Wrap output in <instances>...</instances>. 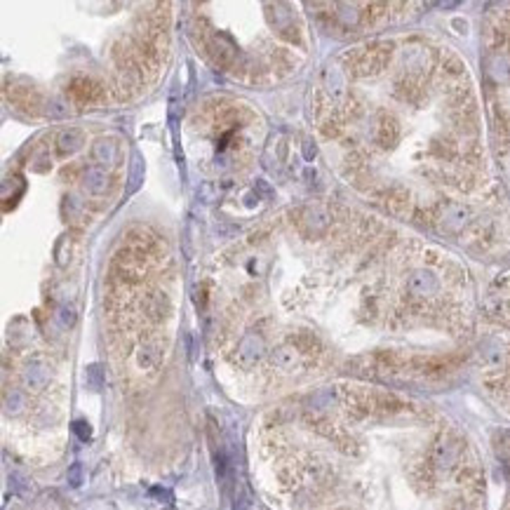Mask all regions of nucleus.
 <instances>
[{
  "instance_id": "14",
  "label": "nucleus",
  "mask_w": 510,
  "mask_h": 510,
  "mask_svg": "<svg viewBox=\"0 0 510 510\" xmlns=\"http://www.w3.org/2000/svg\"><path fill=\"white\" fill-rule=\"evenodd\" d=\"M5 407H8L10 411H19L21 407H24V395H21L19 390H14L12 395H8V398H5Z\"/></svg>"
},
{
  "instance_id": "4",
  "label": "nucleus",
  "mask_w": 510,
  "mask_h": 510,
  "mask_svg": "<svg viewBox=\"0 0 510 510\" xmlns=\"http://www.w3.org/2000/svg\"><path fill=\"white\" fill-rule=\"evenodd\" d=\"M386 62H388L386 50H367L360 59H357V73H362V75L374 73V71H379Z\"/></svg>"
},
{
  "instance_id": "15",
  "label": "nucleus",
  "mask_w": 510,
  "mask_h": 510,
  "mask_svg": "<svg viewBox=\"0 0 510 510\" xmlns=\"http://www.w3.org/2000/svg\"><path fill=\"white\" fill-rule=\"evenodd\" d=\"M68 485L71 487H80V485H83V468H80V463H73L68 468Z\"/></svg>"
},
{
  "instance_id": "3",
  "label": "nucleus",
  "mask_w": 510,
  "mask_h": 510,
  "mask_svg": "<svg viewBox=\"0 0 510 510\" xmlns=\"http://www.w3.org/2000/svg\"><path fill=\"white\" fill-rule=\"evenodd\" d=\"M92 155H94L97 162L101 165H118V158H120V146L116 144V139H99L92 149Z\"/></svg>"
},
{
  "instance_id": "8",
  "label": "nucleus",
  "mask_w": 510,
  "mask_h": 510,
  "mask_svg": "<svg viewBox=\"0 0 510 510\" xmlns=\"http://www.w3.org/2000/svg\"><path fill=\"white\" fill-rule=\"evenodd\" d=\"M457 457H459V447L454 442L444 440V442H440L435 447V461H437V466H452L454 461H457Z\"/></svg>"
},
{
  "instance_id": "13",
  "label": "nucleus",
  "mask_w": 510,
  "mask_h": 510,
  "mask_svg": "<svg viewBox=\"0 0 510 510\" xmlns=\"http://www.w3.org/2000/svg\"><path fill=\"white\" fill-rule=\"evenodd\" d=\"M275 365L278 367H282V370H290L292 365H294V350H290V348H280L278 353H275Z\"/></svg>"
},
{
  "instance_id": "17",
  "label": "nucleus",
  "mask_w": 510,
  "mask_h": 510,
  "mask_svg": "<svg viewBox=\"0 0 510 510\" xmlns=\"http://www.w3.org/2000/svg\"><path fill=\"white\" fill-rule=\"evenodd\" d=\"M59 318H62V322H64V324H73V322H75L73 308H71V306H62V308H59Z\"/></svg>"
},
{
  "instance_id": "6",
  "label": "nucleus",
  "mask_w": 510,
  "mask_h": 510,
  "mask_svg": "<svg viewBox=\"0 0 510 510\" xmlns=\"http://www.w3.org/2000/svg\"><path fill=\"white\" fill-rule=\"evenodd\" d=\"M85 188H88L90 193H104L106 186H108V179H106V172L99 170V167H90L88 172H85Z\"/></svg>"
},
{
  "instance_id": "2",
  "label": "nucleus",
  "mask_w": 510,
  "mask_h": 510,
  "mask_svg": "<svg viewBox=\"0 0 510 510\" xmlns=\"http://www.w3.org/2000/svg\"><path fill=\"white\" fill-rule=\"evenodd\" d=\"M440 282H437V275L431 273V270H416L414 275L409 278V292L416 296H428V294H435Z\"/></svg>"
},
{
  "instance_id": "11",
  "label": "nucleus",
  "mask_w": 510,
  "mask_h": 510,
  "mask_svg": "<svg viewBox=\"0 0 510 510\" xmlns=\"http://www.w3.org/2000/svg\"><path fill=\"white\" fill-rule=\"evenodd\" d=\"M144 181V162H141V155L134 153L132 155V172H129V193H134Z\"/></svg>"
},
{
  "instance_id": "10",
  "label": "nucleus",
  "mask_w": 510,
  "mask_h": 510,
  "mask_svg": "<svg viewBox=\"0 0 510 510\" xmlns=\"http://www.w3.org/2000/svg\"><path fill=\"white\" fill-rule=\"evenodd\" d=\"M139 365L141 367H153V365H158V360H160V348L155 344H146V346H141V350H139Z\"/></svg>"
},
{
  "instance_id": "9",
  "label": "nucleus",
  "mask_w": 510,
  "mask_h": 510,
  "mask_svg": "<svg viewBox=\"0 0 510 510\" xmlns=\"http://www.w3.org/2000/svg\"><path fill=\"white\" fill-rule=\"evenodd\" d=\"M466 219H468V212H466L463 207H457V205H454V207H449V212L444 214L442 221H444V229H447V231H459L461 226L466 224Z\"/></svg>"
},
{
  "instance_id": "5",
  "label": "nucleus",
  "mask_w": 510,
  "mask_h": 510,
  "mask_svg": "<svg viewBox=\"0 0 510 510\" xmlns=\"http://www.w3.org/2000/svg\"><path fill=\"white\" fill-rule=\"evenodd\" d=\"M24 381H26V386H31V388H42L50 381V372H47V367L42 365V362H31L24 372Z\"/></svg>"
},
{
  "instance_id": "12",
  "label": "nucleus",
  "mask_w": 510,
  "mask_h": 510,
  "mask_svg": "<svg viewBox=\"0 0 510 510\" xmlns=\"http://www.w3.org/2000/svg\"><path fill=\"white\" fill-rule=\"evenodd\" d=\"M85 377H88V386L99 390L101 383H104V377H101V367L99 365H90L88 372H85Z\"/></svg>"
},
{
  "instance_id": "18",
  "label": "nucleus",
  "mask_w": 510,
  "mask_h": 510,
  "mask_svg": "<svg viewBox=\"0 0 510 510\" xmlns=\"http://www.w3.org/2000/svg\"><path fill=\"white\" fill-rule=\"evenodd\" d=\"M303 158H306V160L316 158V146H313L311 141H303Z\"/></svg>"
},
{
  "instance_id": "1",
  "label": "nucleus",
  "mask_w": 510,
  "mask_h": 510,
  "mask_svg": "<svg viewBox=\"0 0 510 510\" xmlns=\"http://www.w3.org/2000/svg\"><path fill=\"white\" fill-rule=\"evenodd\" d=\"M264 355V339L259 334H247L238 346V360L240 365H254Z\"/></svg>"
},
{
  "instance_id": "16",
  "label": "nucleus",
  "mask_w": 510,
  "mask_h": 510,
  "mask_svg": "<svg viewBox=\"0 0 510 510\" xmlns=\"http://www.w3.org/2000/svg\"><path fill=\"white\" fill-rule=\"evenodd\" d=\"M73 431H75V435H78L80 440H90V437H92L90 423H85V421H75L73 423Z\"/></svg>"
},
{
  "instance_id": "7",
  "label": "nucleus",
  "mask_w": 510,
  "mask_h": 510,
  "mask_svg": "<svg viewBox=\"0 0 510 510\" xmlns=\"http://www.w3.org/2000/svg\"><path fill=\"white\" fill-rule=\"evenodd\" d=\"M83 144H85V134L75 127L62 132V137H59V151H62V153H73V151H78Z\"/></svg>"
}]
</instances>
